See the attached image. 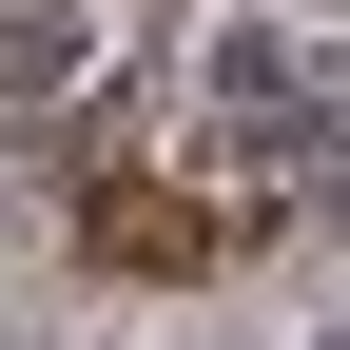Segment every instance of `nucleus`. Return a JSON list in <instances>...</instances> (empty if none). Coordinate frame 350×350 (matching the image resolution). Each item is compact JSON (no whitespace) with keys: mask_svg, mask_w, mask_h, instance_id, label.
<instances>
[{"mask_svg":"<svg viewBox=\"0 0 350 350\" xmlns=\"http://www.w3.org/2000/svg\"><path fill=\"white\" fill-rule=\"evenodd\" d=\"M78 234H98V273H214L234 214H214V195H98Z\"/></svg>","mask_w":350,"mask_h":350,"instance_id":"1","label":"nucleus"},{"mask_svg":"<svg viewBox=\"0 0 350 350\" xmlns=\"http://www.w3.org/2000/svg\"><path fill=\"white\" fill-rule=\"evenodd\" d=\"M98 78V0H0V98H78Z\"/></svg>","mask_w":350,"mask_h":350,"instance_id":"2","label":"nucleus"},{"mask_svg":"<svg viewBox=\"0 0 350 350\" xmlns=\"http://www.w3.org/2000/svg\"><path fill=\"white\" fill-rule=\"evenodd\" d=\"M312 350H350V312H331V331H312Z\"/></svg>","mask_w":350,"mask_h":350,"instance_id":"3","label":"nucleus"}]
</instances>
